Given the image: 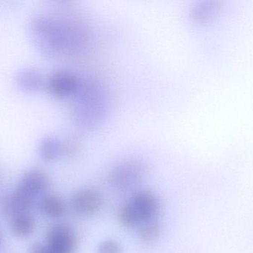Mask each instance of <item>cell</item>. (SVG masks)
Instances as JSON below:
<instances>
[{
    "label": "cell",
    "mask_w": 253,
    "mask_h": 253,
    "mask_svg": "<svg viewBox=\"0 0 253 253\" xmlns=\"http://www.w3.org/2000/svg\"><path fill=\"white\" fill-rule=\"evenodd\" d=\"M32 31L36 43L53 56L71 53L83 48L88 39V30L79 20H65L49 16L34 19Z\"/></svg>",
    "instance_id": "obj_1"
},
{
    "label": "cell",
    "mask_w": 253,
    "mask_h": 253,
    "mask_svg": "<svg viewBox=\"0 0 253 253\" xmlns=\"http://www.w3.org/2000/svg\"><path fill=\"white\" fill-rule=\"evenodd\" d=\"M74 115L77 123L84 127H91L102 120L106 111L105 94L93 82L81 81Z\"/></svg>",
    "instance_id": "obj_2"
},
{
    "label": "cell",
    "mask_w": 253,
    "mask_h": 253,
    "mask_svg": "<svg viewBox=\"0 0 253 253\" xmlns=\"http://www.w3.org/2000/svg\"><path fill=\"white\" fill-rule=\"evenodd\" d=\"M145 173L144 164L138 160L127 159L116 163L110 178L113 186L120 190H127L141 181Z\"/></svg>",
    "instance_id": "obj_3"
},
{
    "label": "cell",
    "mask_w": 253,
    "mask_h": 253,
    "mask_svg": "<svg viewBox=\"0 0 253 253\" xmlns=\"http://www.w3.org/2000/svg\"><path fill=\"white\" fill-rule=\"evenodd\" d=\"M127 203L141 224L156 219L160 212V202L157 196L150 190L136 192Z\"/></svg>",
    "instance_id": "obj_4"
},
{
    "label": "cell",
    "mask_w": 253,
    "mask_h": 253,
    "mask_svg": "<svg viewBox=\"0 0 253 253\" xmlns=\"http://www.w3.org/2000/svg\"><path fill=\"white\" fill-rule=\"evenodd\" d=\"M78 239L72 227L68 224L53 226L47 236V247L53 253H74Z\"/></svg>",
    "instance_id": "obj_5"
},
{
    "label": "cell",
    "mask_w": 253,
    "mask_h": 253,
    "mask_svg": "<svg viewBox=\"0 0 253 253\" xmlns=\"http://www.w3.org/2000/svg\"><path fill=\"white\" fill-rule=\"evenodd\" d=\"M81 81V79L72 71L59 70L49 77L47 89L56 98H67L76 95L80 89Z\"/></svg>",
    "instance_id": "obj_6"
},
{
    "label": "cell",
    "mask_w": 253,
    "mask_h": 253,
    "mask_svg": "<svg viewBox=\"0 0 253 253\" xmlns=\"http://www.w3.org/2000/svg\"><path fill=\"white\" fill-rule=\"evenodd\" d=\"M48 185V177L40 169H31L21 179L15 194L28 203L41 194Z\"/></svg>",
    "instance_id": "obj_7"
},
{
    "label": "cell",
    "mask_w": 253,
    "mask_h": 253,
    "mask_svg": "<svg viewBox=\"0 0 253 253\" xmlns=\"http://www.w3.org/2000/svg\"><path fill=\"white\" fill-rule=\"evenodd\" d=\"M71 204L74 211L80 215L91 216L102 210L104 197L100 192L95 189H82L73 196Z\"/></svg>",
    "instance_id": "obj_8"
},
{
    "label": "cell",
    "mask_w": 253,
    "mask_h": 253,
    "mask_svg": "<svg viewBox=\"0 0 253 253\" xmlns=\"http://www.w3.org/2000/svg\"><path fill=\"white\" fill-rule=\"evenodd\" d=\"M16 83L24 92H36L40 91L44 85L42 74L35 68H28L18 73Z\"/></svg>",
    "instance_id": "obj_9"
},
{
    "label": "cell",
    "mask_w": 253,
    "mask_h": 253,
    "mask_svg": "<svg viewBox=\"0 0 253 253\" xmlns=\"http://www.w3.org/2000/svg\"><path fill=\"white\" fill-rule=\"evenodd\" d=\"M218 3L212 0L198 1L190 8L189 17L194 23L205 24L209 22L218 9Z\"/></svg>",
    "instance_id": "obj_10"
},
{
    "label": "cell",
    "mask_w": 253,
    "mask_h": 253,
    "mask_svg": "<svg viewBox=\"0 0 253 253\" xmlns=\"http://www.w3.org/2000/svg\"><path fill=\"white\" fill-rule=\"evenodd\" d=\"M40 153L47 161L56 160L63 154V142L56 137H45L40 142Z\"/></svg>",
    "instance_id": "obj_11"
},
{
    "label": "cell",
    "mask_w": 253,
    "mask_h": 253,
    "mask_svg": "<svg viewBox=\"0 0 253 253\" xmlns=\"http://www.w3.org/2000/svg\"><path fill=\"white\" fill-rule=\"evenodd\" d=\"M162 233V224L155 219L141 224L138 227L137 236L143 243L150 244L158 240Z\"/></svg>",
    "instance_id": "obj_12"
},
{
    "label": "cell",
    "mask_w": 253,
    "mask_h": 253,
    "mask_svg": "<svg viewBox=\"0 0 253 253\" xmlns=\"http://www.w3.org/2000/svg\"><path fill=\"white\" fill-rule=\"evenodd\" d=\"M12 231L18 237L26 238L34 233L36 228L35 221L32 217L21 214L13 218L11 224Z\"/></svg>",
    "instance_id": "obj_13"
},
{
    "label": "cell",
    "mask_w": 253,
    "mask_h": 253,
    "mask_svg": "<svg viewBox=\"0 0 253 253\" xmlns=\"http://www.w3.org/2000/svg\"><path fill=\"white\" fill-rule=\"evenodd\" d=\"M44 212L51 218H60L65 212L63 201L56 196H50L44 199L42 203Z\"/></svg>",
    "instance_id": "obj_14"
},
{
    "label": "cell",
    "mask_w": 253,
    "mask_h": 253,
    "mask_svg": "<svg viewBox=\"0 0 253 253\" xmlns=\"http://www.w3.org/2000/svg\"><path fill=\"white\" fill-rule=\"evenodd\" d=\"M81 152V144L77 140L72 138L63 142V154L67 157L75 158L79 157Z\"/></svg>",
    "instance_id": "obj_15"
},
{
    "label": "cell",
    "mask_w": 253,
    "mask_h": 253,
    "mask_svg": "<svg viewBox=\"0 0 253 253\" xmlns=\"http://www.w3.org/2000/svg\"><path fill=\"white\" fill-rule=\"evenodd\" d=\"M97 253H122L121 245L117 241L108 239L99 244Z\"/></svg>",
    "instance_id": "obj_16"
},
{
    "label": "cell",
    "mask_w": 253,
    "mask_h": 253,
    "mask_svg": "<svg viewBox=\"0 0 253 253\" xmlns=\"http://www.w3.org/2000/svg\"><path fill=\"white\" fill-rule=\"evenodd\" d=\"M29 253H53L49 250L47 245H42L40 243H35L29 248Z\"/></svg>",
    "instance_id": "obj_17"
}]
</instances>
